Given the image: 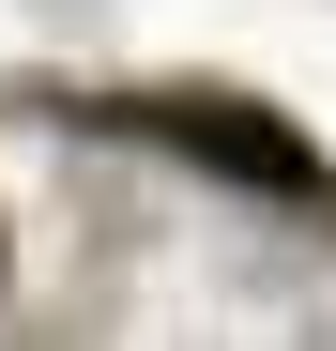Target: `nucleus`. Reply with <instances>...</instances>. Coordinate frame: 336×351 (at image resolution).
<instances>
[{"instance_id": "obj_1", "label": "nucleus", "mask_w": 336, "mask_h": 351, "mask_svg": "<svg viewBox=\"0 0 336 351\" xmlns=\"http://www.w3.org/2000/svg\"><path fill=\"white\" fill-rule=\"evenodd\" d=\"M107 123L153 138V153H184V168H230L245 199H321V153L275 107H245V92H107Z\"/></svg>"}]
</instances>
